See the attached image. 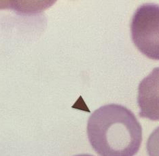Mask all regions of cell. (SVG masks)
Here are the masks:
<instances>
[{"label": "cell", "instance_id": "cell-2", "mask_svg": "<svg viewBox=\"0 0 159 156\" xmlns=\"http://www.w3.org/2000/svg\"><path fill=\"white\" fill-rule=\"evenodd\" d=\"M132 40L139 51L150 59L159 60V5L144 3L133 14Z\"/></svg>", "mask_w": 159, "mask_h": 156}, {"label": "cell", "instance_id": "cell-1", "mask_svg": "<svg viewBox=\"0 0 159 156\" xmlns=\"http://www.w3.org/2000/svg\"><path fill=\"white\" fill-rule=\"evenodd\" d=\"M90 144L100 156H134L142 140V128L133 112L118 104L101 107L87 124Z\"/></svg>", "mask_w": 159, "mask_h": 156}, {"label": "cell", "instance_id": "cell-3", "mask_svg": "<svg viewBox=\"0 0 159 156\" xmlns=\"http://www.w3.org/2000/svg\"><path fill=\"white\" fill-rule=\"evenodd\" d=\"M137 103L141 118L159 121V67L154 68L140 82Z\"/></svg>", "mask_w": 159, "mask_h": 156}, {"label": "cell", "instance_id": "cell-5", "mask_svg": "<svg viewBox=\"0 0 159 156\" xmlns=\"http://www.w3.org/2000/svg\"><path fill=\"white\" fill-rule=\"evenodd\" d=\"M74 156H93L89 154H80V155H74Z\"/></svg>", "mask_w": 159, "mask_h": 156}, {"label": "cell", "instance_id": "cell-4", "mask_svg": "<svg viewBox=\"0 0 159 156\" xmlns=\"http://www.w3.org/2000/svg\"><path fill=\"white\" fill-rule=\"evenodd\" d=\"M146 149L149 156H159V126L148 138Z\"/></svg>", "mask_w": 159, "mask_h": 156}]
</instances>
